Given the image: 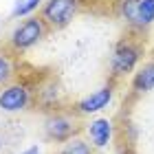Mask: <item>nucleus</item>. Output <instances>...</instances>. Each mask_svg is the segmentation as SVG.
Wrapping results in <instances>:
<instances>
[{
	"label": "nucleus",
	"instance_id": "nucleus-3",
	"mask_svg": "<svg viewBox=\"0 0 154 154\" xmlns=\"http://www.w3.org/2000/svg\"><path fill=\"white\" fill-rule=\"evenodd\" d=\"M139 57H141V48L132 42H121L115 53H112V60H110V71H112L115 77H121V75H128L134 71V66L139 64Z\"/></svg>",
	"mask_w": 154,
	"mask_h": 154
},
{
	"label": "nucleus",
	"instance_id": "nucleus-5",
	"mask_svg": "<svg viewBox=\"0 0 154 154\" xmlns=\"http://www.w3.org/2000/svg\"><path fill=\"white\" fill-rule=\"evenodd\" d=\"M29 90L22 84H9L0 90V110L2 112H20L29 106Z\"/></svg>",
	"mask_w": 154,
	"mask_h": 154
},
{
	"label": "nucleus",
	"instance_id": "nucleus-7",
	"mask_svg": "<svg viewBox=\"0 0 154 154\" xmlns=\"http://www.w3.org/2000/svg\"><path fill=\"white\" fill-rule=\"evenodd\" d=\"M112 101V86H101L99 90H93L90 95H86L84 99L75 106V110L79 115H93L99 112Z\"/></svg>",
	"mask_w": 154,
	"mask_h": 154
},
{
	"label": "nucleus",
	"instance_id": "nucleus-10",
	"mask_svg": "<svg viewBox=\"0 0 154 154\" xmlns=\"http://www.w3.org/2000/svg\"><path fill=\"white\" fill-rule=\"evenodd\" d=\"M60 154H93V148H90V143H86L84 139L73 137L62 145Z\"/></svg>",
	"mask_w": 154,
	"mask_h": 154
},
{
	"label": "nucleus",
	"instance_id": "nucleus-6",
	"mask_svg": "<svg viewBox=\"0 0 154 154\" xmlns=\"http://www.w3.org/2000/svg\"><path fill=\"white\" fill-rule=\"evenodd\" d=\"M44 130H46V137L51 141L66 143L68 139H73L77 125H75V119L68 115H51L44 123Z\"/></svg>",
	"mask_w": 154,
	"mask_h": 154
},
{
	"label": "nucleus",
	"instance_id": "nucleus-12",
	"mask_svg": "<svg viewBox=\"0 0 154 154\" xmlns=\"http://www.w3.org/2000/svg\"><path fill=\"white\" fill-rule=\"evenodd\" d=\"M11 77H13V64H11V60L7 57V55L0 53V88L9 86Z\"/></svg>",
	"mask_w": 154,
	"mask_h": 154
},
{
	"label": "nucleus",
	"instance_id": "nucleus-14",
	"mask_svg": "<svg viewBox=\"0 0 154 154\" xmlns=\"http://www.w3.org/2000/svg\"><path fill=\"white\" fill-rule=\"evenodd\" d=\"M0 150H2V137H0Z\"/></svg>",
	"mask_w": 154,
	"mask_h": 154
},
{
	"label": "nucleus",
	"instance_id": "nucleus-1",
	"mask_svg": "<svg viewBox=\"0 0 154 154\" xmlns=\"http://www.w3.org/2000/svg\"><path fill=\"white\" fill-rule=\"evenodd\" d=\"M46 33V24L42 18H26L22 20L16 29L11 31L9 35V44L13 51H26V48H31L33 44H38V42L44 38Z\"/></svg>",
	"mask_w": 154,
	"mask_h": 154
},
{
	"label": "nucleus",
	"instance_id": "nucleus-9",
	"mask_svg": "<svg viewBox=\"0 0 154 154\" xmlns=\"http://www.w3.org/2000/svg\"><path fill=\"white\" fill-rule=\"evenodd\" d=\"M132 86H134L137 93H150L154 90V62H148L137 71L134 79H132Z\"/></svg>",
	"mask_w": 154,
	"mask_h": 154
},
{
	"label": "nucleus",
	"instance_id": "nucleus-13",
	"mask_svg": "<svg viewBox=\"0 0 154 154\" xmlns=\"http://www.w3.org/2000/svg\"><path fill=\"white\" fill-rule=\"evenodd\" d=\"M20 154H42V150H40V145H31V148H26L24 152H20Z\"/></svg>",
	"mask_w": 154,
	"mask_h": 154
},
{
	"label": "nucleus",
	"instance_id": "nucleus-4",
	"mask_svg": "<svg viewBox=\"0 0 154 154\" xmlns=\"http://www.w3.org/2000/svg\"><path fill=\"white\" fill-rule=\"evenodd\" d=\"M121 16L132 26H148L154 22V0H121Z\"/></svg>",
	"mask_w": 154,
	"mask_h": 154
},
{
	"label": "nucleus",
	"instance_id": "nucleus-11",
	"mask_svg": "<svg viewBox=\"0 0 154 154\" xmlns=\"http://www.w3.org/2000/svg\"><path fill=\"white\" fill-rule=\"evenodd\" d=\"M42 7V0H16L11 16L13 18H31V13Z\"/></svg>",
	"mask_w": 154,
	"mask_h": 154
},
{
	"label": "nucleus",
	"instance_id": "nucleus-8",
	"mask_svg": "<svg viewBox=\"0 0 154 154\" xmlns=\"http://www.w3.org/2000/svg\"><path fill=\"white\" fill-rule=\"evenodd\" d=\"M86 132L95 148H106L110 143V139H112V123L108 119H93L86 125Z\"/></svg>",
	"mask_w": 154,
	"mask_h": 154
},
{
	"label": "nucleus",
	"instance_id": "nucleus-2",
	"mask_svg": "<svg viewBox=\"0 0 154 154\" xmlns=\"http://www.w3.org/2000/svg\"><path fill=\"white\" fill-rule=\"evenodd\" d=\"M79 9V0H46L42 5V20L53 29H62L73 20Z\"/></svg>",
	"mask_w": 154,
	"mask_h": 154
}]
</instances>
